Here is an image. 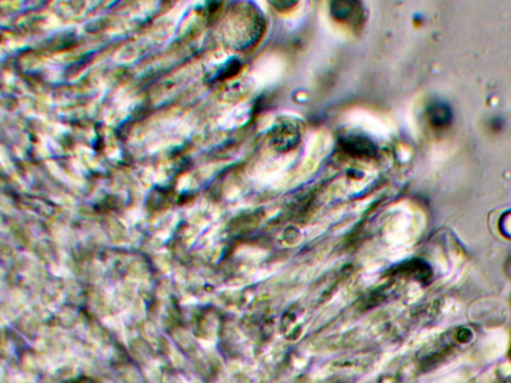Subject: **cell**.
<instances>
[{
    "mask_svg": "<svg viewBox=\"0 0 511 383\" xmlns=\"http://www.w3.org/2000/svg\"><path fill=\"white\" fill-rule=\"evenodd\" d=\"M342 149L356 158H374L377 147L372 140L362 135H348L341 139Z\"/></svg>",
    "mask_w": 511,
    "mask_h": 383,
    "instance_id": "6da1fadb",
    "label": "cell"
},
{
    "mask_svg": "<svg viewBox=\"0 0 511 383\" xmlns=\"http://www.w3.org/2000/svg\"><path fill=\"white\" fill-rule=\"evenodd\" d=\"M299 136L301 132L298 126L291 122L284 123L276 129L272 137L273 145L276 149L287 151L298 145Z\"/></svg>",
    "mask_w": 511,
    "mask_h": 383,
    "instance_id": "7a4b0ae2",
    "label": "cell"
},
{
    "mask_svg": "<svg viewBox=\"0 0 511 383\" xmlns=\"http://www.w3.org/2000/svg\"><path fill=\"white\" fill-rule=\"evenodd\" d=\"M358 4L356 2H332L330 4V14L336 19L337 22H349L355 18L358 14Z\"/></svg>",
    "mask_w": 511,
    "mask_h": 383,
    "instance_id": "3957f363",
    "label": "cell"
},
{
    "mask_svg": "<svg viewBox=\"0 0 511 383\" xmlns=\"http://www.w3.org/2000/svg\"><path fill=\"white\" fill-rule=\"evenodd\" d=\"M272 4L275 7H277V9H279V11H287V9L293 8L295 6H297V2H273Z\"/></svg>",
    "mask_w": 511,
    "mask_h": 383,
    "instance_id": "277c9868",
    "label": "cell"
}]
</instances>
